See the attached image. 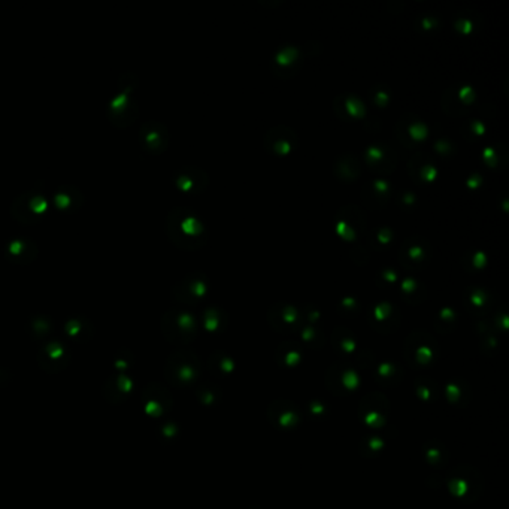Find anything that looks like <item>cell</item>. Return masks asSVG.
Instances as JSON below:
<instances>
[{
	"label": "cell",
	"mask_w": 509,
	"mask_h": 509,
	"mask_svg": "<svg viewBox=\"0 0 509 509\" xmlns=\"http://www.w3.org/2000/svg\"><path fill=\"white\" fill-rule=\"evenodd\" d=\"M169 232L172 239L181 246H193V242L202 237L203 226L198 216L186 209H175L169 216Z\"/></svg>",
	"instance_id": "cell-1"
},
{
	"label": "cell",
	"mask_w": 509,
	"mask_h": 509,
	"mask_svg": "<svg viewBox=\"0 0 509 509\" xmlns=\"http://www.w3.org/2000/svg\"><path fill=\"white\" fill-rule=\"evenodd\" d=\"M154 128H149L148 124H144L142 132H140V136H142V144L145 145L147 149L149 151H161L166 147V130L163 132H158L157 127L158 123H153Z\"/></svg>",
	"instance_id": "cell-2"
}]
</instances>
